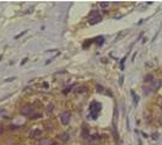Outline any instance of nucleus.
Returning a JSON list of instances; mask_svg holds the SVG:
<instances>
[{
  "label": "nucleus",
  "instance_id": "obj_11",
  "mask_svg": "<svg viewBox=\"0 0 162 145\" xmlns=\"http://www.w3.org/2000/svg\"><path fill=\"white\" fill-rule=\"evenodd\" d=\"M138 101H139V97L134 96V105H138Z\"/></svg>",
  "mask_w": 162,
  "mask_h": 145
},
{
  "label": "nucleus",
  "instance_id": "obj_12",
  "mask_svg": "<svg viewBox=\"0 0 162 145\" xmlns=\"http://www.w3.org/2000/svg\"><path fill=\"white\" fill-rule=\"evenodd\" d=\"M3 132H4V126H3V124H0V135L3 134Z\"/></svg>",
  "mask_w": 162,
  "mask_h": 145
},
{
  "label": "nucleus",
  "instance_id": "obj_18",
  "mask_svg": "<svg viewBox=\"0 0 162 145\" xmlns=\"http://www.w3.org/2000/svg\"><path fill=\"white\" fill-rule=\"evenodd\" d=\"M161 109H162V102H161Z\"/></svg>",
  "mask_w": 162,
  "mask_h": 145
},
{
  "label": "nucleus",
  "instance_id": "obj_14",
  "mask_svg": "<svg viewBox=\"0 0 162 145\" xmlns=\"http://www.w3.org/2000/svg\"><path fill=\"white\" fill-rule=\"evenodd\" d=\"M26 62H27V58H25L23 60H22V62H21V65H23V64H25Z\"/></svg>",
  "mask_w": 162,
  "mask_h": 145
},
{
  "label": "nucleus",
  "instance_id": "obj_6",
  "mask_svg": "<svg viewBox=\"0 0 162 145\" xmlns=\"http://www.w3.org/2000/svg\"><path fill=\"white\" fill-rule=\"evenodd\" d=\"M152 79H153V76L151 75V74H149V75H146V76H145L144 80H145V82H149V84H150V82L152 81Z\"/></svg>",
  "mask_w": 162,
  "mask_h": 145
},
{
  "label": "nucleus",
  "instance_id": "obj_3",
  "mask_svg": "<svg viewBox=\"0 0 162 145\" xmlns=\"http://www.w3.org/2000/svg\"><path fill=\"white\" fill-rule=\"evenodd\" d=\"M100 21H101V16H100L97 12H95V11L91 12V15H90V21H88V22H90L91 25H95V23L100 22Z\"/></svg>",
  "mask_w": 162,
  "mask_h": 145
},
{
  "label": "nucleus",
  "instance_id": "obj_9",
  "mask_svg": "<svg viewBox=\"0 0 162 145\" xmlns=\"http://www.w3.org/2000/svg\"><path fill=\"white\" fill-rule=\"evenodd\" d=\"M39 117H41L39 113H37V114H32V116H31V119H37V118H39Z\"/></svg>",
  "mask_w": 162,
  "mask_h": 145
},
{
  "label": "nucleus",
  "instance_id": "obj_10",
  "mask_svg": "<svg viewBox=\"0 0 162 145\" xmlns=\"http://www.w3.org/2000/svg\"><path fill=\"white\" fill-rule=\"evenodd\" d=\"M26 32H27V31H23V32H21V33H20V35H17V36H16L15 38H16V39H17V38H20V37H21V36H23V35H25Z\"/></svg>",
  "mask_w": 162,
  "mask_h": 145
},
{
  "label": "nucleus",
  "instance_id": "obj_15",
  "mask_svg": "<svg viewBox=\"0 0 162 145\" xmlns=\"http://www.w3.org/2000/svg\"><path fill=\"white\" fill-rule=\"evenodd\" d=\"M14 79H15V77H9V79H8V80H6V81H12V80H14Z\"/></svg>",
  "mask_w": 162,
  "mask_h": 145
},
{
  "label": "nucleus",
  "instance_id": "obj_13",
  "mask_svg": "<svg viewBox=\"0 0 162 145\" xmlns=\"http://www.w3.org/2000/svg\"><path fill=\"white\" fill-rule=\"evenodd\" d=\"M53 111V105H49L48 106V112H52Z\"/></svg>",
  "mask_w": 162,
  "mask_h": 145
},
{
  "label": "nucleus",
  "instance_id": "obj_8",
  "mask_svg": "<svg viewBox=\"0 0 162 145\" xmlns=\"http://www.w3.org/2000/svg\"><path fill=\"white\" fill-rule=\"evenodd\" d=\"M100 5H101V6H102V8H106V9H107V8H108V6H109V3H101V4H100Z\"/></svg>",
  "mask_w": 162,
  "mask_h": 145
},
{
  "label": "nucleus",
  "instance_id": "obj_1",
  "mask_svg": "<svg viewBox=\"0 0 162 145\" xmlns=\"http://www.w3.org/2000/svg\"><path fill=\"white\" fill-rule=\"evenodd\" d=\"M33 112H35V108L32 105H27V106H25L22 109H21V113L23 114V116H28L31 117L33 114Z\"/></svg>",
  "mask_w": 162,
  "mask_h": 145
},
{
  "label": "nucleus",
  "instance_id": "obj_2",
  "mask_svg": "<svg viewBox=\"0 0 162 145\" xmlns=\"http://www.w3.org/2000/svg\"><path fill=\"white\" fill-rule=\"evenodd\" d=\"M70 118H71V113H70V112H64V113H61V116H60V122H61L64 126H67L68 123L70 122Z\"/></svg>",
  "mask_w": 162,
  "mask_h": 145
},
{
  "label": "nucleus",
  "instance_id": "obj_17",
  "mask_svg": "<svg viewBox=\"0 0 162 145\" xmlns=\"http://www.w3.org/2000/svg\"><path fill=\"white\" fill-rule=\"evenodd\" d=\"M1 58H3V55H0V60H1Z\"/></svg>",
  "mask_w": 162,
  "mask_h": 145
},
{
  "label": "nucleus",
  "instance_id": "obj_16",
  "mask_svg": "<svg viewBox=\"0 0 162 145\" xmlns=\"http://www.w3.org/2000/svg\"><path fill=\"white\" fill-rule=\"evenodd\" d=\"M50 145H59V144H58V143H52Z\"/></svg>",
  "mask_w": 162,
  "mask_h": 145
},
{
  "label": "nucleus",
  "instance_id": "obj_4",
  "mask_svg": "<svg viewBox=\"0 0 162 145\" xmlns=\"http://www.w3.org/2000/svg\"><path fill=\"white\" fill-rule=\"evenodd\" d=\"M37 145H50V143H49V140L47 138H43V139H39Z\"/></svg>",
  "mask_w": 162,
  "mask_h": 145
},
{
  "label": "nucleus",
  "instance_id": "obj_5",
  "mask_svg": "<svg viewBox=\"0 0 162 145\" xmlns=\"http://www.w3.org/2000/svg\"><path fill=\"white\" fill-rule=\"evenodd\" d=\"M41 134V130L38 129H33L31 133H29V138H36V136H38Z\"/></svg>",
  "mask_w": 162,
  "mask_h": 145
},
{
  "label": "nucleus",
  "instance_id": "obj_7",
  "mask_svg": "<svg viewBox=\"0 0 162 145\" xmlns=\"http://www.w3.org/2000/svg\"><path fill=\"white\" fill-rule=\"evenodd\" d=\"M60 138H61V140L67 141V140H69V134L68 133H63V134H60Z\"/></svg>",
  "mask_w": 162,
  "mask_h": 145
}]
</instances>
